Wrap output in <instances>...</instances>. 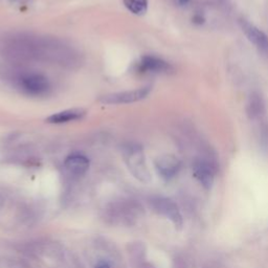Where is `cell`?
<instances>
[{"mask_svg": "<svg viewBox=\"0 0 268 268\" xmlns=\"http://www.w3.org/2000/svg\"><path fill=\"white\" fill-rule=\"evenodd\" d=\"M124 156L129 170L137 179L145 182L151 179L141 147L137 145H129L124 150Z\"/></svg>", "mask_w": 268, "mask_h": 268, "instance_id": "1", "label": "cell"}, {"mask_svg": "<svg viewBox=\"0 0 268 268\" xmlns=\"http://www.w3.org/2000/svg\"><path fill=\"white\" fill-rule=\"evenodd\" d=\"M151 92V86H146L130 91L115 92L102 95L99 99L101 104L105 105H121V104H131L135 102H139L146 99Z\"/></svg>", "mask_w": 268, "mask_h": 268, "instance_id": "2", "label": "cell"}, {"mask_svg": "<svg viewBox=\"0 0 268 268\" xmlns=\"http://www.w3.org/2000/svg\"><path fill=\"white\" fill-rule=\"evenodd\" d=\"M242 31L252 43L261 51H268V36L250 21L241 19L239 21Z\"/></svg>", "mask_w": 268, "mask_h": 268, "instance_id": "3", "label": "cell"}, {"mask_svg": "<svg viewBox=\"0 0 268 268\" xmlns=\"http://www.w3.org/2000/svg\"><path fill=\"white\" fill-rule=\"evenodd\" d=\"M152 205H153L154 210L158 214L168 217L176 225V227H181L182 217L179 212V209L174 201L168 198L159 197V198H155L152 201Z\"/></svg>", "mask_w": 268, "mask_h": 268, "instance_id": "4", "label": "cell"}, {"mask_svg": "<svg viewBox=\"0 0 268 268\" xmlns=\"http://www.w3.org/2000/svg\"><path fill=\"white\" fill-rule=\"evenodd\" d=\"M193 172L203 188L210 190L213 187L215 169L209 160L202 158L196 159L193 165Z\"/></svg>", "mask_w": 268, "mask_h": 268, "instance_id": "5", "label": "cell"}, {"mask_svg": "<svg viewBox=\"0 0 268 268\" xmlns=\"http://www.w3.org/2000/svg\"><path fill=\"white\" fill-rule=\"evenodd\" d=\"M20 85L26 92L30 94H44L49 89L48 80L42 74H26L20 80Z\"/></svg>", "mask_w": 268, "mask_h": 268, "instance_id": "6", "label": "cell"}, {"mask_svg": "<svg viewBox=\"0 0 268 268\" xmlns=\"http://www.w3.org/2000/svg\"><path fill=\"white\" fill-rule=\"evenodd\" d=\"M155 167L163 178L171 179L173 178L180 170V160L174 155H163L156 159Z\"/></svg>", "mask_w": 268, "mask_h": 268, "instance_id": "7", "label": "cell"}, {"mask_svg": "<svg viewBox=\"0 0 268 268\" xmlns=\"http://www.w3.org/2000/svg\"><path fill=\"white\" fill-rule=\"evenodd\" d=\"M64 165L70 174L81 176L86 173L89 169V159L83 154L74 153L65 159Z\"/></svg>", "mask_w": 268, "mask_h": 268, "instance_id": "8", "label": "cell"}, {"mask_svg": "<svg viewBox=\"0 0 268 268\" xmlns=\"http://www.w3.org/2000/svg\"><path fill=\"white\" fill-rule=\"evenodd\" d=\"M141 68L144 71L156 73H168L173 70L172 66L167 61L154 56L143 57L141 61Z\"/></svg>", "mask_w": 268, "mask_h": 268, "instance_id": "9", "label": "cell"}, {"mask_svg": "<svg viewBox=\"0 0 268 268\" xmlns=\"http://www.w3.org/2000/svg\"><path fill=\"white\" fill-rule=\"evenodd\" d=\"M85 115H86V110L82 108H73L51 114L47 117L45 122L49 124H64L82 120Z\"/></svg>", "mask_w": 268, "mask_h": 268, "instance_id": "10", "label": "cell"}, {"mask_svg": "<svg viewBox=\"0 0 268 268\" xmlns=\"http://www.w3.org/2000/svg\"><path fill=\"white\" fill-rule=\"evenodd\" d=\"M124 4L134 15H144L148 9V0H124Z\"/></svg>", "mask_w": 268, "mask_h": 268, "instance_id": "11", "label": "cell"}, {"mask_svg": "<svg viewBox=\"0 0 268 268\" xmlns=\"http://www.w3.org/2000/svg\"><path fill=\"white\" fill-rule=\"evenodd\" d=\"M263 108V105L261 103V99L258 96H252L251 103L249 104V114L252 119H255L256 116H259L261 114Z\"/></svg>", "mask_w": 268, "mask_h": 268, "instance_id": "12", "label": "cell"}, {"mask_svg": "<svg viewBox=\"0 0 268 268\" xmlns=\"http://www.w3.org/2000/svg\"><path fill=\"white\" fill-rule=\"evenodd\" d=\"M95 268H110V266L107 264L106 262H101V263H99L98 265L95 266Z\"/></svg>", "mask_w": 268, "mask_h": 268, "instance_id": "13", "label": "cell"}, {"mask_svg": "<svg viewBox=\"0 0 268 268\" xmlns=\"http://www.w3.org/2000/svg\"><path fill=\"white\" fill-rule=\"evenodd\" d=\"M193 20H194L195 23H198V24L203 23V18H201L200 16H195L194 19H193Z\"/></svg>", "mask_w": 268, "mask_h": 268, "instance_id": "14", "label": "cell"}, {"mask_svg": "<svg viewBox=\"0 0 268 268\" xmlns=\"http://www.w3.org/2000/svg\"><path fill=\"white\" fill-rule=\"evenodd\" d=\"M189 1H190V0H179V4L185 5V4H187Z\"/></svg>", "mask_w": 268, "mask_h": 268, "instance_id": "15", "label": "cell"}]
</instances>
